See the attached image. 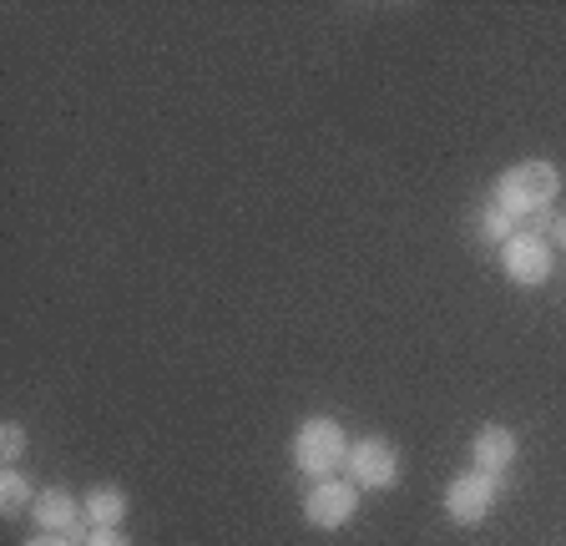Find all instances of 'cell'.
<instances>
[{
    "instance_id": "7a4b0ae2",
    "label": "cell",
    "mask_w": 566,
    "mask_h": 546,
    "mask_svg": "<svg viewBox=\"0 0 566 546\" xmlns=\"http://www.w3.org/2000/svg\"><path fill=\"white\" fill-rule=\"evenodd\" d=\"M344 461H349V435H344L339 420L314 416V420H304V426H298V435H294V465L304 475L329 481V475L339 471Z\"/></svg>"
},
{
    "instance_id": "6da1fadb",
    "label": "cell",
    "mask_w": 566,
    "mask_h": 546,
    "mask_svg": "<svg viewBox=\"0 0 566 546\" xmlns=\"http://www.w3.org/2000/svg\"><path fill=\"white\" fill-rule=\"evenodd\" d=\"M562 192V172L552 162H516L495 178V208H506L511 218H542Z\"/></svg>"
},
{
    "instance_id": "8fae6325",
    "label": "cell",
    "mask_w": 566,
    "mask_h": 546,
    "mask_svg": "<svg viewBox=\"0 0 566 546\" xmlns=\"http://www.w3.org/2000/svg\"><path fill=\"white\" fill-rule=\"evenodd\" d=\"M21 455H25V430L15 426V420H6V426H0V461L15 465Z\"/></svg>"
},
{
    "instance_id": "30bf717a",
    "label": "cell",
    "mask_w": 566,
    "mask_h": 546,
    "mask_svg": "<svg viewBox=\"0 0 566 546\" xmlns=\"http://www.w3.org/2000/svg\"><path fill=\"white\" fill-rule=\"evenodd\" d=\"M0 511H6V522H11V516H25V511H35V491H31V481H25L21 471H0Z\"/></svg>"
},
{
    "instance_id": "7c38bea8",
    "label": "cell",
    "mask_w": 566,
    "mask_h": 546,
    "mask_svg": "<svg viewBox=\"0 0 566 546\" xmlns=\"http://www.w3.org/2000/svg\"><path fill=\"white\" fill-rule=\"evenodd\" d=\"M481 233L491 238V243H506V238H511V213H506V208H485Z\"/></svg>"
},
{
    "instance_id": "3957f363",
    "label": "cell",
    "mask_w": 566,
    "mask_h": 546,
    "mask_svg": "<svg viewBox=\"0 0 566 546\" xmlns=\"http://www.w3.org/2000/svg\"><path fill=\"white\" fill-rule=\"evenodd\" d=\"M349 481L359 491H389L395 481H400V451L389 445V440L379 435H365V440H354L349 445Z\"/></svg>"
},
{
    "instance_id": "5bb4252c",
    "label": "cell",
    "mask_w": 566,
    "mask_h": 546,
    "mask_svg": "<svg viewBox=\"0 0 566 546\" xmlns=\"http://www.w3.org/2000/svg\"><path fill=\"white\" fill-rule=\"evenodd\" d=\"M25 546H76L71 536H56V532H41L35 542H25Z\"/></svg>"
},
{
    "instance_id": "277c9868",
    "label": "cell",
    "mask_w": 566,
    "mask_h": 546,
    "mask_svg": "<svg viewBox=\"0 0 566 546\" xmlns=\"http://www.w3.org/2000/svg\"><path fill=\"white\" fill-rule=\"evenodd\" d=\"M501 263H506V279L521 288H542L552 279V243H546L536 228L531 233H511L501 243Z\"/></svg>"
},
{
    "instance_id": "9c48e42d",
    "label": "cell",
    "mask_w": 566,
    "mask_h": 546,
    "mask_svg": "<svg viewBox=\"0 0 566 546\" xmlns=\"http://www.w3.org/2000/svg\"><path fill=\"white\" fill-rule=\"evenodd\" d=\"M86 522L92 526H122L127 522V491H117V486H96V491H86Z\"/></svg>"
},
{
    "instance_id": "ba28073f",
    "label": "cell",
    "mask_w": 566,
    "mask_h": 546,
    "mask_svg": "<svg viewBox=\"0 0 566 546\" xmlns=\"http://www.w3.org/2000/svg\"><path fill=\"white\" fill-rule=\"evenodd\" d=\"M471 455H475V471L501 475L516 461V435H511L506 426H481V435L471 440Z\"/></svg>"
},
{
    "instance_id": "4fadbf2b",
    "label": "cell",
    "mask_w": 566,
    "mask_h": 546,
    "mask_svg": "<svg viewBox=\"0 0 566 546\" xmlns=\"http://www.w3.org/2000/svg\"><path fill=\"white\" fill-rule=\"evenodd\" d=\"M86 546H132V542L117 532V526H96V532L86 536Z\"/></svg>"
},
{
    "instance_id": "9a60e30c",
    "label": "cell",
    "mask_w": 566,
    "mask_h": 546,
    "mask_svg": "<svg viewBox=\"0 0 566 546\" xmlns=\"http://www.w3.org/2000/svg\"><path fill=\"white\" fill-rule=\"evenodd\" d=\"M552 233H556V243H562V249H566V218H556V223H552Z\"/></svg>"
},
{
    "instance_id": "52a82bcc",
    "label": "cell",
    "mask_w": 566,
    "mask_h": 546,
    "mask_svg": "<svg viewBox=\"0 0 566 546\" xmlns=\"http://www.w3.org/2000/svg\"><path fill=\"white\" fill-rule=\"evenodd\" d=\"M35 526H41V532H56V536H71V542L76 546H86V506L76 496H71V491H61V486H51V491H41V496H35Z\"/></svg>"
},
{
    "instance_id": "8992f818",
    "label": "cell",
    "mask_w": 566,
    "mask_h": 546,
    "mask_svg": "<svg viewBox=\"0 0 566 546\" xmlns=\"http://www.w3.org/2000/svg\"><path fill=\"white\" fill-rule=\"evenodd\" d=\"M446 511H450V522L455 526H481L495 511V475H485V471L455 475L450 491H446Z\"/></svg>"
},
{
    "instance_id": "5b68a950",
    "label": "cell",
    "mask_w": 566,
    "mask_h": 546,
    "mask_svg": "<svg viewBox=\"0 0 566 546\" xmlns=\"http://www.w3.org/2000/svg\"><path fill=\"white\" fill-rule=\"evenodd\" d=\"M354 511H359V486L354 481H334L329 475L304 496V522L318 526V532H339Z\"/></svg>"
}]
</instances>
